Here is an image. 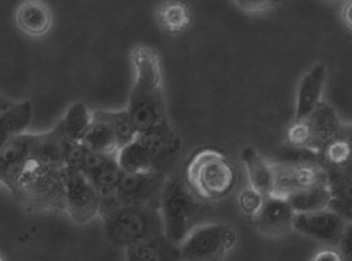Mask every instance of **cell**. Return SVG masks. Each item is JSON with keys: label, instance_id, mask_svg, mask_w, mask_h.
<instances>
[{"label": "cell", "instance_id": "8d00e7d4", "mask_svg": "<svg viewBox=\"0 0 352 261\" xmlns=\"http://www.w3.org/2000/svg\"><path fill=\"white\" fill-rule=\"evenodd\" d=\"M126 261H131V260H126Z\"/></svg>", "mask_w": 352, "mask_h": 261}, {"label": "cell", "instance_id": "1f68e13d", "mask_svg": "<svg viewBox=\"0 0 352 261\" xmlns=\"http://www.w3.org/2000/svg\"><path fill=\"white\" fill-rule=\"evenodd\" d=\"M232 2L247 14H258L273 8L279 0H232Z\"/></svg>", "mask_w": 352, "mask_h": 261}, {"label": "cell", "instance_id": "8992f818", "mask_svg": "<svg viewBox=\"0 0 352 261\" xmlns=\"http://www.w3.org/2000/svg\"><path fill=\"white\" fill-rule=\"evenodd\" d=\"M239 234L225 222H204L179 244L182 261H225L235 251Z\"/></svg>", "mask_w": 352, "mask_h": 261}, {"label": "cell", "instance_id": "7402d4cb", "mask_svg": "<svg viewBox=\"0 0 352 261\" xmlns=\"http://www.w3.org/2000/svg\"><path fill=\"white\" fill-rule=\"evenodd\" d=\"M81 143L87 147V150L103 156H115L116 151L119 150L112 128L109 126V124L102 121V119L94 116Z\"/></svg>", "mask_w": 352, "mask_h": 261}, {"label": "cell", "instance_id": "d590c367", "mask_svg": "<svg viewBox=\"0 0 352 261\" xmlns=\"http://www.w3.org/2000/svg\"><path fill=\"white\" fill-rule=\"evenodd\" d=\"M0 261H6V260H5V257H3V254H2V253H0Z\"/></svg>", "mask_w": 352, "mask_h": 261}, {"label": "cell", "instance_id": "484cf974", "mask_svg": "<svg viewBox=\"0 0 352 261\" xmlns=\"http://www.w3.org/2000/svg\"><path fill=\"white\" fill-rule=\"evenodd\" d=\"M116 163L122 172H151L148 153L140 135L116 151Z\"/></svg>", "mask_w": 352, "mask_h": 261}, {"label": "cell", "instance_id": "ba28073f", "mask_svg": "<svg viewBox=\"0 0 352 261\" xmlns=\"http://www.w3.org/2000/svg\"><path fill=\"white\" fill-rule=\"evenodd\" d=\"M65 213L76 225L90 223L98 216L97 192L84 173L63 168Z\"/></svg>", "mask_w": 352, "mask_h": 261}, {"label": "cell", "instance_id": "ac0fdd59", "mask_svg": "<svg viewBox=\"0 0 352 261\" xmlns=\"http://www.w3.org/2000/svg\"><path fill=\"white\" fill-rule=\"evenodd\" d=\"M125 260L131 261H182L179 245L164 235L153 236L147 241L125 249Z\"/></svg>", "mask_w": 352, "mask_h": 261}, {"label": "cell", "instance_id": "44dd1931", "mask_svg": "<svg viewBox=\"0 0 352 261\" xmlns=\"http://www.w3.org/2000/svg\"><path fill=\"white\" fill-rule=\"evenodd\" d=\"M285 198L289 203L294 213H313L329 209L332 195H330L327 182H317L307 188L291 192Z\"/></svg>", "mask_w": 352, "mask_h": 261}, {"label": "cell", "instance_id": "cb8c5ba5", "mask_svg": "<svg viewBox=\"0 0 352 261\" xmlns=\"http://www.w3.org/2000/svg\"><path fill=\"white\" fill-rule=\"evenodd\" d=\"M91 121L93 112L88 109V106L81 102H76L68 107V111H66L59 122L66 138L81 143L88 128L91 125Z\"/></svg>", "mask_w": 352, "mask_h": 261}, {"label": "cell", "instance_id": "3957f363", "mask_svg": "<svg viewBox=\"0 0 352 261\" xmlns=\"http://www.w3.org/2000/svg\"><path fill=\"white\" fill-rule=\"evenodd\" d=\"M185 181L206 203L222 201L236 187V172L229 159L213 148L198 150L186 166Z\"/></svg>", "mask_w": 352, "mask_h": 261}, {"label": "cell", "instance_id": "30bf717a", "mask_svg": "<svg viewBox=\"0 0 352 261\" xmlns=\"http://www.w3.org/2000/svg\"><path fill=\"white\" fill-rule=\"evenodd\" d=\"M146 146L150 159L151 172H159L170 177L182 156L184 144L181 137L169 125L151 130L147 134H138Z\"/></svg>", "mask_w": 352, "mask_h": 261}, {"label": "cell", "instance_id": "7a4b0ae2", "mask_svg": "<svg viewBox=\"0 0 352 261\" xmlns=\"http://www.w3.org/2000/svg\"><path fill=\"white\" fill-rule=\"evenodd\" d=\"M207 203L191 190L185 178L168 177L160 200L163 235L179 245L207 217Z\"/></svg>", "mask_w": 352, "mask_h": 261}, {"label": "cell", "instance_id": "83f0119b", "mask_svg": "<svg viewBox=\"0 0 352 261\" xmlns=\"http://www.w3.org/2000/svg\"><path fill=\"white\" fill-rule=\"evenodd\" d=\"M322 157L326 168H338V169H349V139L340 138L330 143L327 147H324L322 151Z\"/></svg>", "mask_w": 352, "mask_h": 261}, {"label": "cell", "instance_id": "e575fe53", "mask_svg": "<svg viewBox=\"0 0 352 261\" xmlns=\"http://www.w3.org/2000/svg\"><path fill=\"white\" fill-rule=\"evenodd\" d=\"M326 3H335V2H342V0H323Z\"/></svg>", "mask_w": 352, "mask_h": 261}, {"label": "cell", "instance_id": "2e32d148", "mask_svg": "<svg viewBox=\"0 0 352 261\" xmlns=\"http://www.w3.org/2000/svg\"><path fill=\"white\" fill-rule=\"evenodd\" d=\"M16 27L30 37H43L52 30L53 14L43 0H24L15 12Z\"/></svg>", "mask_w": 352, "mask_h": 261}, {"label": "cell", "instance_id": "5bb4252c", "mask_svg": "<svg viewBox=\"0 0 352 261\" xmlns=\"http://www.w3.org/2000/svg\"><path fill=\"white\" fill-rule=\"evenodd\" d=\"M273 165V194L279 197H286L291 192L307 188L317 182H327L326 170L320 168L308 166H288V165Z\"/></svg>", "mask_w": 352, "mask_h": 261}, {"label": "cell", "instance_id": "f546056e", "mask_svg": "<svg viewBox=\"0 0 352 261\" xmlns=\"http://www.w3.org/2000/svg\"><path fill=\"white\" fill-rule=\"evenodd\" d=\"M263 200H264V195H261L256 190H252L251 187L244 188L238 195L239 210L250 220L251 217L254 216L258 212V209L261 207Z\"/></svg>", "mask_w": 352, "mask_h": 261}, {"label": "cell", "instance_id": "603a6c76", "mask_svg": "<svg viewBox=\"0 0 352 261\" xmlns=\"http://www.w3.org/2000/svg\"><path fill=\"white\" fill-rule=\"evenodd\" d=\"M272 163L288 166H308V168H320L324 169V163L322 153L313 148L296 147L285 144L273 151L269 159Z\"/></svg>", "mask_w": 352, "mask_h": 261}, {"label": "cell", "instance_id": "52a82bcc", "mask_svg": "<svg viewBox=\"0 0 352 261\" xmlns=\"http://www.w3.org/2000/svg\"><path fill=\"white\" fill-rule=\"evenodd\" d=\"M166 179L159 172H122L118 187L120 205L159 210Z\"/></svg>", "mask_w": 352, "mask_h": 261}, {"label": "cell", "instance_id": "d4e9b609", "mask_svg": "<svg viewBox=\"0 0 352 261\" xmlns=\"http://www.w3.org/2000/svg\"><path fill=\"white\" fill-rule=\"evenodd\" d=\"M93 116L102 119L112 128L119 148L138 137V130L126 109H124V111H102V109H98V111L93 112Z\"/></svg>", "mask_w": 352, "mask_h": 261}, {"label": "cell", "instance_id": "4fadbf2b", "mask_svg": "<svg viewBox=\"0 0 352 261\" xmlns=\"http://www.w3.org/2000/svg\"><path fill=\"white\" fill-rule=\"evenodd\" d=\"M304 121L310 134V148L313 150L322 151L333 141L348 138L344 137V125L336 111L324 102L318 104Z\"/></svg>", "mask_w": 352, "mask_h": 261}, {"label": "cell", "instance_id": "d6986e66", "mask_svg": "<svg viewBox=\"0 0 352 261\" xmlns=\"http://www.w3.org/2000/svg\"><path fill=\"white\" fill-rule=\"evenodd\" d=\"M241 160L244 163L250 187L261 195L273 194V165L269 159L261 156L252 147H245L241 151Z\"/></svg>", "mask_w": 352, "mask_h": 261}, {"label": "cell", "instance_id": "5b68a950", "mask_svg": "<svg viewBox=\"0 0 352 261\" xmlns=\"http://www.w3.org/2000/svg\"><path fill=\"white\" fill-rule=\"evenodd\" d=\"M102 219L106 239L118 248L126 249L153 236L163 235L159 210L120 205Z\"/></svg>", "mask_w": 352, "mask_h": 261}, {"label": "cell", "instance_id": "8fae6325", "mask_svg": "<svg viewBox=\"0 0 352 261\" xmlns=\"http://www.w3.org/2000/svg\"><path fill=\"white\" fill-rule=\"evenodd\" d=\"M37 134L22 133L15 135L9 143L0 150V183L15 192L18 178L31 160Z\"/></svg>", "mask_w": 352, "mask_h": 261}, {"label": "cell", "instance_id": "836d02e7", "mask_svg": "<svg viewBox=\"0 0 352 261\" xmlns=\"http://www.w3.org/2000/svg\"><path fill=\"white\" fill-rule=\"evenodd\" d=\"M10 104H12V103H9V102H6V100L3 99V95H2V93H0V111H3V109L9 107Z\"/></svg>", "mask_w": 352, "mask_h": 261}, {"label": "cell", "instance_id": "d6a6232c", "mask_svg": "<svg viewBox=\"0 0 352 261\" xmlns=\"http://www.w3.org/2000/svg\"><path fill=\"white\" fill-rule=\"evenodd\" d=\"M310 261H345V258L338 247L326 245L324 248L318 249Z\"/></svg>", "mask_w": 352, "mask_h": 261}, {"label": "cell", "instance_id": "e0dca14e", "mask_svg": "<svg viewBox=\"0 0 352 261\" xmlns=\"http://www.w3.org/2000/svg\"><path fill=\"white\" fill-rule=\"evenodd\" d=\"M65 141L66 137L60 122H58L47 133H38L34 148H32L31 160L43 166L65 168Z\"/></svg>", "mask_w": 352, "mask_h": 261}, {"label": "cell", "instance_id": "9c48e42d", "mask_svg": "<svg viewBox=\"0 0 352 261\" xmlns=\"http://www.w3.org/2000/svg\"><path fill=\"white\" fill-rule=\"evenodd\" d=\"M349 220L330 209L313 213H295L292 229L329 247H339L349 231Z\"/></svg>", "mask_w": 352, "mask_h": 261}, {"label": "cell", "instance_id": "7c38bea8", "mask_svg": "<svg viewBox=\"0 0 352 261\" xmlns=\"http://www.w3.org/2000/svg\"><path fill=\"white\" fill-rule=\"evenodd\" d=\"M294 210L285 197L266 195L258 212L251 217L250 222L254 229L264 236H280L292 229Z\"/></svg>", "mask_w": 352, "mask_h": 261}, {"label": "cell", "instance_id": "4316f807", "mask_svg": "<svg viewBox=\"0 0 352 261\" xmlns=\"http://www.w3.org/2000/svg\"><path fill=\"white\" fill-rule=\"evenodd\" d=\"M159 21L166 31L181 32L190 25V9L181 2H168L160 9Z\"/></svg>", "mask_w": 352, "mask_h": 261}, {"label": "cell", "instance_id": "ffe728a7", "mask_svg": "<svg viewBox=\"0 0 352 261\" xmlns=\"http://www.w3.org/2000/svg\"><path fill=\"white\" fill-rule=\"evenodd\" d=\"M32 122V104L30 102L12 103L0 111V150L15 135L27 133Z\"/></svg>", "mask_w": 352, "mask_h": 261}, {"label": "cell", "instance_id": "9a60e30c", "mask_svg": "<svg viewBox=\"0 0 352 261\" xmlns=\"http://www.w3.org/2000/svg\"><path fill=\"white\" fill-rule=\"evenodd\" d=\"M327 80V67L323 62H317L308 69L298 84L296 91L295 119H305L323 100L324 84Z\"/></svg>", "mask_w": 352, "mask_h": 261}, {"label": "cell", "instance_id": "4dcf8cb0", "mask_svg": "<svg viewBox=\"0 0 352 261\" xmlns=\"http://www.w3.org/2000/svg\"><path fill=\"white\" fill-rule=\"evenodd\" d=\"M286 144L310 148V134L304 119H295L294 124L286 130Z\"/></svg>", "mask_w": 352, "mask_h": 261}, {"label": "cell", "instance_id": "6da1fadb", "mask_svg": "<svg viewBox=\"0 0 352 261\" xmlns=\"http://www.w3.org/2000/svg\"><path fill=\"white\" fill-rule=\"evenodd\" d=\"M131 65L134 69V84L126 111L138 134L169 125L159 53L150 46H137L131 52Z\"/></svg>", "mask_w": 352, "mask_h": 261}, {"label": "cell", "instance_id": "f1b7e54d", "mask_svg": "<svg viewBox=\"0 0 352 261\" xmlns=\"http://www.w3.org/2000/svg\"><path fill=\"white\" fill-rule=\"evenodd\" d=\"M87 155H88V150L82 143H78V141H71V139L66 138L65 151H63V159H65V168L66 169L84 173Z\"/></svg>", "mask_w": 352, "mask_h": 261}, {"label": "cell", "instance_id": "277c9868", "mask_svg": "<svg viewBox=\"0 0 352 261\" xmlns=\"http://www.w3.org/2000/svg\"><path fill=\"white\" fill-rule=\"evenodd\" d=\"M14 195L30 210L65 213L63 168L43 166L30 160L18 178Z\"/></svg>", "mask_w": 352, "mask_h": 261}]
</instances>
